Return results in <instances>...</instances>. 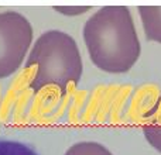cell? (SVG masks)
<instances>
[{"mask_svg":"<svg viewBox=\"0 0 161 155\" xmlns=\"http://www.w3.org/2000/svg\"><path fill=\"white\" fill-rule=\"evenodd\" d=\"M139 14L146 38L161 44V6H140Z\"/></svg>","mask_w":161,"mask_h":155,"instance_id":"obj_4","label":"cell"},{"mask_svg":"<svg viewBox=\"0 0 161 155\" xmlns=\"http://www.w3.org/2000/svg\"><path fill=\"white\" fill-rule=\"evenodd\" d=\"M64 155H113L106 147L95 141L76 142L67 150Z\"/></svg>","mask_w":161,"mask_h":155,"instance_id":"obj_6","label":"cell"},{"mask_svg":"<svg viewBox=\"0 0 161 155\" xmlns=\"http://www.w3.org/2000/svg\"><path fill=\"white\" fill-rule=\"evenodd\" d=\"M0 155H41L28 142L0 138Z\"/></svg>","mask_w":161,"mask_h":155,"instance_id":"obj_5","label":"cell"},{"mask_svg":"<svg viewBox=\"0 0 161 155\" xmlns=\"http://www.w3.org/2000/svg\"><path fill=\"white\" fill-rule=\"evenodd\" d=\"M57 11H59V13H64V14H82L85 13V11H88L91 7H68L69 10H65L64 7H54Z\"/></svg>","mask_w":161,"mask_h":155,"instance_id":"obj_8","label":"cell"},{"mask_svg":"<svg viewBox=\"0 0 161 155\" xmlns=\"http://www.w3.org/2000/svg\"><path fill=\"white\" fill-rule=\"evenodd\" d=\"M89 58L100 71L125 73L142 52L134 21L126 6H105L92 14L83 27Z\"/></svg>","mask_w":161,"mask_h":155,"instance_id":"obj_1","label":"cell"},{"mask_svg":"<svg viewBox=\"0 0 161 155\" xmlns=\"http://www.w3.org/2000/svg\"><path fill=\"white\" fill-rule=\"evenodd\" d=\"M33 42V27L17 11L0 13V79L11 76L21 67Z\"/></svg>","mask_w":161,"mask_h":155,"instance_id":"obj_3","label":"cell"},{"mask_svg":"<svg viewBox=\"0 0 161 155\" xmlns=\"http://www.w3.org/2000/svg\"><path fill=\"white\" fill-rule=\"evenodd\" d=\"M33 67L37 68L30 82L34 93L45 86H55L65 94L69 85H78L83 72L75 40L59 30H50L37 38L25 61V68Z\"/></svg>","mask_w":161,"mask_h":155,"instance_id":"obj_2","label":"cell"},{"mask_svg":"<svg viewBox=\"0 0 161 155\" xmlns=\"http://www.w3.org/2000/svg\"><path fill=\"white\" fill-rule=\"evenodd\" d=\"M146 140L153 148H156L158 152H161V111L154 119H151L148 123H146L143 127Z\"/></svg>","mask_w":161,"mask_h":155,"instance_id":"obj_7","label":"cell"}]
</instances>
